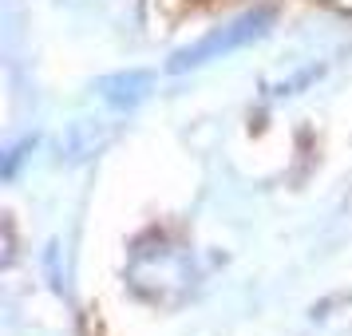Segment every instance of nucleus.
<instances>
[{"label": "nucleus", "mask_w": 352, "mask_h": 336, "mask_svg": "<svg viewBox=\"0 0 352 336\" xmlns=\"http://www.w3.org/2000/svg\"><path fill=\"white\" fill-rule=\"evenodd\" d=\"M270 20H273V8L245 12V16H238L234 24H226L222 32H210L206 40L182 48L175 60H170V71H186V67H198V64H206V60H222V56H230V52L245 48L250 40H257V36L270 28Z\"/></svg>", "instance_id": "obj_1"}]
</instances>
